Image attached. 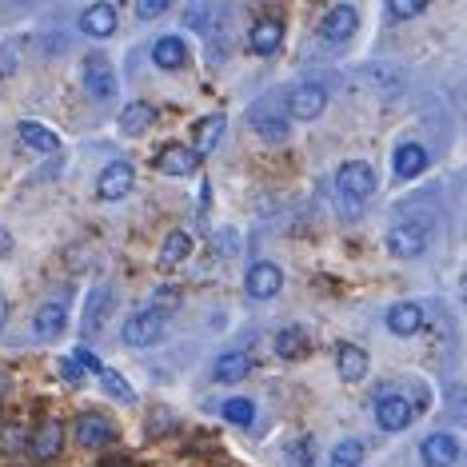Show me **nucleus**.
Returning <instances> with one entry per match:
<instances>
[{
    "mask_svg": "<svg viewBox=\"0 0 467 467\" xmlns=\"http://www.w3.org/2000/svg\"><path fill=\"white\" fill-rule=\"evenodd\" d=\"M336 188H339V196L344 200L364 204V200L376 196V172H371V164H364V161H348L336 172Z\"/></svg>",
    "mask_w": 467,
    "mask_h": 467,
    "instance_id": "1",
    "label": "nucleus"
},
{
    "mask_svg": "<svg viewBox=\"0 0 467 467\" xmlns=\"http://www.w3.org/2000/svg\"><path fill=\"white\" fill-rule=\"evenodd\" d=\"M80 80H84V92H88L92 100H112L116 97V72L112 65L100 57V52H92V57H84V68H80Z\"/></svg>",
    "mask_w": 467,
    "mask_h": 467,
    "instance_id": "2",
    "label": "nucleus"
},
{
    "mask_svg": "<svg viewBox=\"0 0 467 467\" xmlns=\"http://www.w3.org/2000/svg\"><path fill=\"white\" fill-rule=\"evenodd\" d=\"M356 28H359V13L352 5H336V8H327L324 20H320V40L324 45H348V40L356 36Z\"/></svg>",
    "mask_w": 467,
    "mask_h": 467,
    "instance_id": "3",
    "label": "nucleus"
},
{
    "mask_svg": "<svg viewBox=\"0 0 467 467\" xmlns=\"http://www.w3.org/2000/svg\"><path fill=\"white\" fill-rule=\"evenodd\" d=\"M327 109V88L316 80H304L288 92V116L292 120H316Z\"/></svg>",
    "mask_w": 467,
    "mask_h": 467,
    "instance_id": "4",
    "label": "nucleus"
},
{
    "mask_svg": "<svg viewBox=\"0 0 467 467\" xmlns=\"http://www.w3.org/2000/svg\"><path fill=\"white\" fill-rule=\"evenodd\" d=\"M164 327L168 320L164 316H156V312H132L129 320H124V344L129 348H148V344H156V339H164Z\"/></svg>",
    "mask_w": 467,
    "mask_h": 467,
    "instance_id": "5",
    "label": "nucleus"
},
{
    "mask_svg": "<svg viewBox=\"0 0 467 467\" xmlns=\"http://www.w3.org/2000/svg\"><path fill=\"white\" fill-rule=\"evenodd\" d=\"M411 420H416V403L403 396V391H396V396H379V403H376V423L384 431H403Z\"/></svg>",
    "mask_w": 467,
    "mask_h": 467,
    "instance_id": "6",
    "label": "nucleus"
},
{
    "mask_svg": "<svg viewBox=\"0 0 467 467\" xmlns=\"http://www.w3.org/2000/svg\"><path fill=\"white\" fill-rule=\"evenodd\" d=\"M420 460L423 467H455L460 463V440L451 431H431L420 443Z\"/></svg>",
    "mask_w": 467,
    "mask_h": 467,
    "instance_id": "7",
    "label": "nucleus"
},
{
    "mask_svg": "<svg viewBox=\"0 0 467 467\" xmlns=\"http://www.w3.org/2000/svg\"><path fill=\"white\" fill-rule=\"evenodd\" d=\"M116 440V423L109 416H100V411H84L77 420V443L80 448H109Z\"/></svg>",
    "mask_w": 467,
    "mask_h": 467,
    "instance_id": "8",
    "label": "nucleus"
},
{
    "mask_svg": "<svg viewBox=\"0 0 467 467\" xmlns=\"http://www.w3.org/2000/svg\"><path fill=\"white\" fill-rule=\"evenodd\" d=\"M132 164H124V161H112L104 172L97 176V196L100 200H124L132 192Z\"/></svg>",
    "mask_w": 467,
    "mask_h": 467,
    "instance_id": "9",
    "label": "nucleus"
},
{
    "mask_svg": "<svg viewBox=\"0 0 467 467\" xmlns=\"http://www.w3.org/2000/svg\"><path fill=\"white\" fill-rule=\"evenodd\" d=\"M60 448H65V423L60 420H45L33 440H28V451H33V460H40V463L57 460Z\"/></svg>",
    "mask_w": 467,
    "mask_h": 467,
    "instance_id": "10",
    "label": "nucleus"
},
{
    "mask_svg": "<svg viewBox=\"0 0 467 467\" xmlns=\"http://www.w3.org/2000/svg\"><path fill=\"white\" fill-rule=\"evenodd\" d=\"M423 248H428V232L416 228V224H396L388 232V252L391 256L416 260V256H423Z\"/></svg>",
    "mask_w": 467,
    "mask_h": 467,
    "instance_id": "11",
    "label": "nucleus"
},
{
    "mask_svg": "<svg viewBox=\"0 0 467 467\" xmlns=\"http://www.w3.org/2000/svg\"><path fill=\"white\" fill-rule=\"evenodd\" d=\"M423 324H428V320H423V307H420V304L400 300V304L388 307V332H391V336H403V339H408V336H420Z\"/></svg>",
    "mask_w": 467,
    "mask_h": 467,
    "instance_id": "12",
    "label": "nucleus"
},
{
    "mask_svg": "<svg viewBox=\"0 0 467 467\" xmlns=\"http://www.w3.org/2000/svg\"><path fill=\"white\" fill-rule=\"evenodd\" d=\"M248 296L252 300H272V296H280V288H284V272L275 268V264H252V272H248Z\"/></svg>",
    "mask_w": 467,
    "mask_h": 467,
    "instance_id": "13",
    "label": "nucleus"
},
{
    "mask_svg": "<svg viewBox=\"0 0 467 467\" xmlns=\"http://www.w3.org/2000/svg\"><path fill=\"white\" fill-rule=\"evenodd\" d=\"M68 327V296H57V300H48L45 307L36 312V320H33V332L40 339H57L60 332Z\"/></svg>",
    "mask_w": 467,
    "mask_h": 467,
    "instance_id": "14",
    "label": "nucleus"
},
{
    "mask_svg": "<svg viewBox=\"0 0 467 467\" xmlns=\"http://www.w3.org/2000/svg\"><path fill=\"white\" fill-rule=\"evenodd\" d=\"M116 25H120V13H116V5H92V8H84V16H80V33H88V36H112L116 33Z\"/></svg>",
    "mask_w": 467,
    "mask_h": 467,
    "instance_id": "15",
    "label": "nucleus"
},
{
    "mask_svg": "<svg viewBox=\"0 0 467 467\" xmlns=\"http://www.w3.org/2000/svg\"><path fill=\"white\" fill-rule=\"evenodd\" d=\"M109 307H112V288H109V284H97V288L88 292V300H84V336H97L100 332Z\"/></svg>",
    "mask_w": 467,
    "mask_h": 467,
    "instance_id": "16",
    "label": "nucleus"
},
{
    "mask_svg": "<svg viewBox=\"0 0 467 467\" xmlns=\"http://www.w3.org/2000/svg\"><path fill=\"white\" fill-rule=\"evenodd\" d=\"M280 40H284V28H280V20H272V16L256 20L248 33V45L256 57H275V52H280Z\"/></svg>",
    "mask_w": 467,
    "mask_h": 467,
    "instance_id": "17",
    "label": "nucleus"
},
{
    "mask_svg": "<svg viewBox=\"0 0 467 467\" xmlns=\"http://www.w3.org/2000/svg\"><path fill=\"white\" fill-rule=\"evenodd\" d=\"M428 164H431V156H428V148L423 144H400L396 148V176L400 180H416V176H423L428 172Z\"/></svg>",
    "mask_w": 467,
    "mask_h": 467,
    "instance_id": "18",
    "label": "nucleus"
},
{
    "mask_svg": "<svg viewBox=\"0 0 467 467\" xmlns=\"http://www.w3.org/2000/svg\"><path fill=\"white\" fill-rule=\"evenodd\" d=\"M196 156H192V148H184V144H168L161 148V156H156V168H161L164 176H192L196 172Z\"/></svg>",
    "mask_w": 467,
    "mask_h": 467,
    "instance_id": "19",
    "label": "nucleus"
},
{
    "mask_svg": "<svg viewBox=\"0 0 467 467\" xmlns=\"http://www.w3.org/2000/svg\"><path fill=\"white\" fill-rule=\"evenodd\" d=\"M336 368H339V379L344 384H359L368 376V352L356 344H339L336 348Z\"/></svg>",
    "mask_w": 467,
    "mask_h": 467,
    "instance_id": "20",
    "label": "nucleus"
},
{
    "mask_svg": "<svg viewBox=\"0 0 467 467\" xmlns=\"http://www.w3.org/2000/svg\"><path fill=\"white\" fill-rule=\"evenodd\" d=\"M252 124H256V132L268 144H284V140H288V116L275 112L272 104H260V109L252 112Z\"/></svg>",
    "mask_w": 467,
    "mask_h": 467,
    "instance_id": "21",
    "label": "nucleus"
},
{
    "mask_svg": "<svg viewBox=\"0 0 467 467\" xmlns=\"http://www.w3.org/2000/svg\"><path fill=\"white\" fill-rule=\"evenodd\" d=\"M248 371H252L248 352H220L216 364H212V379H216V384H240Z\"/></svg>",
    "mask_w": 467,
    "mask_h": 467,
    "instance_id": "22",
    "label": "nucleus"
},
{
    "mask_svg": "<svg viewBox=\"0 0 467 467\" xmlns=\"http://www.w3.org/2000/svg\"><path fill=\"white\" fill-rule=\"evenodd\" d=\"M188 256H192V236L188 232H168L164 236V244H161V256H156V264H161L164 272H172V268H180Z\"/></svg>",
    "mask_w": 467,
    "mask_h": 467,
    "instance_id": "23",
    "label": "nucleus"
},
{
    "mask_svg": "<svg viewBox=\"0 0 467 467\" xmlns=\"http://www.w3.org/2000/svg\"><path fill=\"white\" fill-rule=\"evenodd\" d=\"M152 60H156V68H164V72H180L188 65V45L180 36H161L152 45Z\"/></svg>",
    "mask_w": 467,
    "mask_h": 467,
    "instance_id": "24",
    "label": "nucleus"
},
{
    "mask_svg": "<svg viewBox=\"0 0 467 467\" xmlns=\"http://www.w3.org/2000/svg\"><path fill=\"white\" fill-rule=\"evenodd\" d=\"M224 116H204V120H200L196 124V140H192V156H196V161H200V156H212V152H216V144L220 140H224Z\"/></svg>",
    "mask_w": 467,
    "mask_h": 467,
    "instance_id": "25",
    "label": "nucleus"
},
{
    "mask_svg": "<svg viewBox=\"0 0 467 467\" xmlns=\"http://www.w3.org/2000/svg\"><path fill=\"white\" fill-rule=\"evenodd\" d=\"M16 132H20V140H25L28 148H36V152H60V136L48 129V124H40V120H20L16 124Z\"/></svg>",
    "mask_w": 467,
    "mask_h": 467,
    "instance_id": "26",
    "label": "nucleus"
},
{
    "mask_svg": "<svg viewBox=\"0 0 467 467\" xmlns=\"http://www.w3.org/2000/svg\"><path fill=\"white\" fill-rule=\"evenodd\" d=\"M156 124V109L152 104H144V100H136V104H129V109L120 112V129L129 132V136H140V132H148Z\"/></svg>",
    "mask_w": 467,
    "mask_h": 467,
    "instance_id": "27",
    "label": "nucleus"
},
{
    "mask_svg": "<svg viewBox=\"0 0 467 467\" xmlns=\"http://www.w3.org/2000/svg\"><path fill=\"white\" fill-rule=\"evenodd\" d=\"M275 356H284V359L307 356V332L304 327H284V332L275 336Z\"/></svg>",
    "mask_w": 467,
    "mask_h": 467,
    "instance_id": "28",
    "label": "nucleus"
},
{
    "mask_svg": "<svg viewBox=\"0 0 467 467\" xmlns=\"http://www.w3.org/2000/svg\"><path fill=\"white\" fill-rule=\"evenodd\" d=\"M220 416H224L228 423H236V428H252V420H256V403L244 400V396H232V400H224Z\"/></svg>",
    "mask_w": 467,
    "mask_h": 467,
    "instance_id": "29",
    "label": "nucleus"
},
{
    "mask_svg": "<svg viewBox=\"0 0 467 467\" xmlns=\"http://www.w3.org/2000/svg\"><path fill=\"white\" fill-rule=\"evenodd\" d=\"M364 463V443L359 440H339L332 448V460H327V467H359Z\"/></svg>",
    "mask_w": 467,
    "mask_h": 467,
    "instance_id": "30",
    "label": "nucleus"
},
{
    "mask_svg": "<svg viewBox=\"0 0 467 467\" xmlns=\"http://www.w3.org/2000/svg\"><path fill=\"white\" fill-rule=\"evenodd\" d=\"M100 384H104V391H109L112 400H120V403H136V391L129 388V379H124L120 371H100Z\"/></svg>",
    "mask_w": 467,
    "mask_h": 467,
    "instance_id": "31",
    "label": "nucleus"
},
{
    "mask_svg": "<svg viewBox=\"0 0 467 467\" xmlns=\"http://www.w3.org/2000/svg\"><path fill=\"white\" fill-rule=\"evenodd\" d=\"M180 307V288H156L152 292V300H148V312H156V316H172Z\"/></svg>",
    "mask_w": 467,
    "mask_h": 467,
    "instance_id": "32",
    "label": "nucleus"
},
{
    "mask_svg": "<svg viewBox=\"0 0 467 467\" xmlns=\"http://www.w3.org/2000/svg\"><path fill=\"white\" fill-rule=\"evenodd\" d=\"M423 8H428V5H423V0H391V5H388V13L396 16V20H411V16H420Z\"/></svg>",
    "mask_w": 467,
    "mask_h": 467,
    "instance_id": "33",
    "label": "nucleus"
},
{
    "mask_svg": "<svg viewBox=\"0 0 467 467\" xmlns=\"http://www.w3.org/2000/svg\"><path fill=\"white\" fill-rule=\"evenodd\" d=\"M25 431H20V428H0V451H5V455H16L20 448H25Z\"/></svg>",
    "mask_w": 467,
    "mask_h": 467,
    "instance_id": "34",
    "label": "nucleus"
},
{
    "mask_svg": "<svg viewBox=\"0 0 467 467\" xmlns=\"http://www.w3.org/2000/svg\"><path fill=\"white\" fill-rule=\"evenodd\" d=\"M72 364H77L80 371H92V376H100V371H104V368H100V359H97V352H88L84 344L77 348V352H72Z\"/></svg>",
    "mask_w": 467,
    "mask_h": 467,
    "instance_id": "35",
    "label": "nucleus"
},
{
    "mask_svg": "<svg viewBox=\"0 0 467 467\" xmlns=\"http://www.w3.org/2000/svg\"><path fill=\"white\" fill-rule=\"evenodd\" d=\"M164 13H168V0H140V5H136V16L140 20H156Z\"/></svg>",
    "mask_w": 467,
    "mask_h": 467,
    "instance_id": "36",
    "label": "nucleus"
},
{
    "mask_svg": "<svg viewBox=\"0 0 467 467\" xmlns=\"http://www.w3.org/2000/svg\"><path fill=\"white\" fill-rule=\"evenodd\" d=\"M292 467H312V443H288Z\"/></svg>",
    "mask_w": 467,
    "mask_h": 467,
    "instance_id": "37",
    "label": "nucleus"
},
{
    "mask_svg": "<svg viewBox=\"0 0 467 467\" xmlns=\"http://www.w3.org/2000/svg\"><path fill=\"white\" fill-rule=\"evenodd\" d=\"M5 256H13V232L0 224V260H5Z\"/></svg>",
    "mask_w": 467,
    "mask_h": 467,
    "instance_id": "38",
    "label": "nucleus"
},
{
    "mask_svg": "<svg viewBox=\"0 0 467 467\" xmlns=\"http://www.w3.org/2000/svg\"><path fill=\"white\" fill-rule=\"evenodd\" d=\"M60 371H65V376H68V379H72V384H77V379H80V376H84V371H80V368H77V364H72V359H65V364H60Z\"/></svg>",
    "mask_w": 467,
    "mask_h": 467,
    "instance_id": "39",
    "label": "nucleus"
},
{
    "mask_svg": "<svg viewBox=\"0 0 467 467\" xmlns=\"http://www.w3.org/2000/svg\"><path fill=\"white\" fill-rule=\"evenodd\" d=\"M5 320H8V304H5V296H0V332H5Z\"/></svg>",
    "mask_w": 467,
    "mask_h": 467,
    "instance_id": "40",
    "label": "nucleus"
},
{
    "mask_svg": "<svg viewBox=\"0 0 467 467\" xmlns=\"http://www.w3.org/2000/svg\"><path fill=\"white\" fill-rule=\"evenodd\" d=\"M104 467H129V463H112V460H109V463H104Z\"/></svg>",
    "mask_w": 467,
    "mask_h": 467,
    "instance_id": "41",
    "label": "nucleus"
},
{
    "mask_svg": "<svg viewBox=\"0 0 467 467\" xmlns=\"http://www.w3.org/2000/svg\"><path fill=\"white\" fill-rule=\"evenodd\" d=\"M0 391H5V371H0Z\"/></svg>",
    "mask_w": 467,
    "mask_h": 467,
    "instance_id": "42",
    "label": "nucleus"
}]
</instances>
